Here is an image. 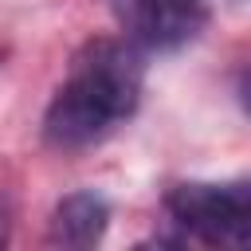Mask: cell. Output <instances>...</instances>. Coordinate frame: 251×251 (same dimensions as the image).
<instances>
[{"label": "cell", "mask_w": 251, "mask_h": 251, "mask_svg": "<svg viewBox=\"0 0 251 251\" xmlns=\"http://www.w3.org/2000/svg\"><path fill=\"white\" fill-rule=\"evenodd\" d=\"M106 224H110V204L106 196L82 188V192H71L55 204V216H51V243H63V247H94L102 243L106 235Z\"/></svg>", "instance_id": "obj_4"}, {"label": "cell", "mask_w": 251, "mask_h": 251, "mask_svg": "<svg viewBox=\"0 0 251 251\" xmlns=\"http://www.w3.org/2000/svg\"><path fill=\"white\" fill-rule=\"evenodd\" d=\"M12 239V208H8V200H0V247Z\"/></svg>", "instance_id": "obj_5"}, {"label": "cell", "mask_w": 251, "mask_h": 251, "mask_svg": "<svg viewBox=\"0 0 251 251\" xmlns=\"http://www.w3.org/2000/svg\"><path fill=\"white\" fill-rule=\"evenodd\" d=\"M145 63L129 39H90L43 114V137L59 149H86L126 122L141 102Z\"/></svg>", "instance_id": "obj_1"}, {"label": "cell", "mask_w": 251, "mask_h": 251, "mask_svg": "<svg viewBox=\"0 0 251 251\" xmlns=\"http://www.w3.org/2000/svg\"><path fill=\"white\" fill-rule=\"evenodd\" d=\"M114 16L137 51H176L208 24L204 0H114Z\"/></svg>", "instance_id": "obj_3"}, {"label": "cell", "mask_w": 251, "mask_h": 251, "mask_svg": "<svg viewBox=\"0 0 251 251\" xmlns=\"http://www.w3.org/2000/svg\"><path fill=\"white\" fill-rule=\"evenodd\" d=\"M165 208L200 243L247 247V239H251V188L243 180H235V184H204V180L176 184L165 196Z\"/></svg>", "instance_id": "obj_2"}]
</instances>
